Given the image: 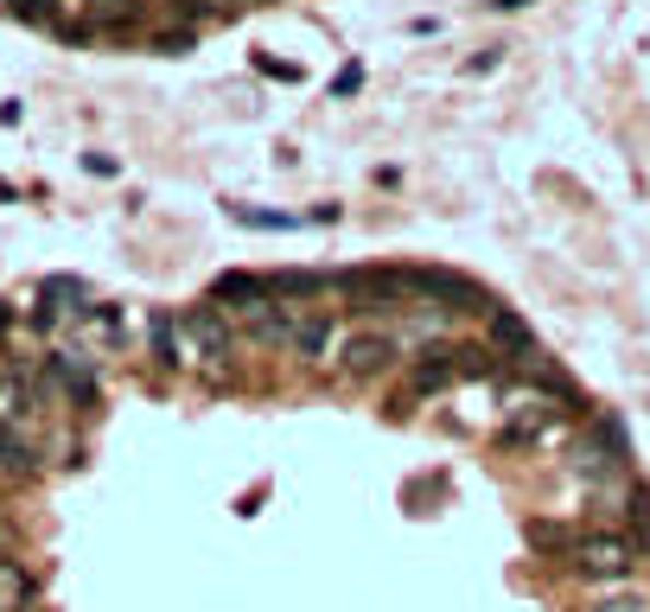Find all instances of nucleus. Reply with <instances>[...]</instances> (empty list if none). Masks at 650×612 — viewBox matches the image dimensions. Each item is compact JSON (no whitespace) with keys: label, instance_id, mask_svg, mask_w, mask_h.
Returning <instances> with one entry per match:
<instances>
[{"label":"nucleus","instance_id":"f257e3e1","mask_svg":"<svg viewBox=\"0 0 650 612\" xmlns=\"http://www.w3.org/2000/svg\"><path fill=\"white\" fill-rule=\"evenodd\" d=\"M574 568L587 580H631L638 549H631V536H618V530H593V536L574 542Z\"/></svg>","mask_w":650,"mask_h":612},{"label":"nucleus","instance_id":"f03ea898","mask_svg":"<svg viewBox=\"0 0 650 612\" xmlns=\"http://www.w3.org/2000/svg\"><path fill=\"white\" fill-rule=\"evenodd\" d=\"M408 288H415V307H421V300H440V307H453V313H491V300L472 288L466 275H453V268H408Z\"/></svg>","mask_w":650,"mask_h":612},{"label":"nucleus","instance_id":"7ed1b4c3","mask_svg":"<svg viewBox=\"0 0 650 612\" xmlns=\"http://www.w3.org/2000/svg\"><path fill=\"white\" fill-rule=\"evenodd\" d=\"M179 332L191 338V351H198L205 363H223V358H230V325H223V307H217V300L191 307V313L179 320Z\"/></svg>","mask_w":650,"mask_h":612},{"label":"nucleus","instance_id":"20e7f679","mask_svg":"<svg viewBox=\"0 0 650 612\" xmlns=\"http://www.w3.org/2000/svg\"><path fill=\"white\" fill-rule=\"evenodd\" d=\"M338 363H345V377H383L396 363V338L390 332H351L338 345Z\"/></svg>","mask_w":650,"mask_h":612},{"label":"nucleus","instance_id":"39448f33","mask_svg":"<svg viewBox=\"0 0 650 612\" xmlns=\"http://www.w3.org/2000/svg\"><path fill=\"white\" fill-rule=\"evenodd\" d=\"M325 338H332L325 313H306V307H281V345H293L300 358H320Z\"/></svg>","mask_w":650,"mask_h":612},{"label":"nucleus","instance_id":"423d86ee","mask_svg":"<svg viewBox=\"0 0 650 612\" xmlns=\"http://www.w3.org/2000/svg\"><path fill=\"white\" fill-rule=\"evenodd\" d=\"M147 20V0H90V33H135Z\"/></svg>","mask_w":650,"mask_h":612},{"label":"nucleus","instance_id":"0eeeda50","mask_svg":"<svg viewBox=\"0 0 650 612\" xmlns=\"http://www.w3.org/2000/svg\"><path fill=\"white\" fill-rule=\"evenodd\" d=\"M446 383H460L453 351H428V358L415 363V377H408V396H433V390H446ZM408 396H402V402H408Z\"/></svg>","mask_w":650,"mask_h":612},{"label":"nucleus","instance_id":"6e6552de","mask_svg":"<svg viewBox=\"0 0 650 612\" xmlns=\"http://www.w3.org/2000/svg\"><path fill=\"white\" fill-rule=\"evenodd\" d=\"M51 377H58V383L71 390L77 408H90V402H96V370H90V363H77V358H51Z\"/></svg>","mask_w":650,"mask_h":612},{"label":"nucleus","instance_id":"1a4fd4ad","mask_svg":"<svg viewBox=\"0 0 650 612\" xmlns=\"http://www.w3.org/2000/svg\"><path fill=\"white\" fill-rule=\"evenodd\" d=\"M33 607V575L20 562H0V612H26Z\"/></svg>","mask_w":650,"mask_h":612},{"label":"nucleus","instance_id":"9d476101","mask_svg":"<svg viewBox=\"0 0 650 612\" xmlns=\"http://www.w3.org/2000/svg\"><path fill=\"white\" fill-rule=\"evenodd\" d=\"M485 320H491V338H498L504 351H530V325L516 320V313H498V307H491Z\"/></svg>","mask_w":650,"mask_h":612},{"label":"nucleus","instance_id":"9b49d317","mask_svg":"<svg viewBox=\"0 0 650 612\" xmlns=\"http://www.w3.org/2000/svg\"><path fill=\"white\" fill-rule=\"evenodd\" d=\"M20 415H26V383L7 370V377H0V428H13Z\"/></svg>","mask_w":650,"mask_h":612},{"label":"nucleus","instance_id":"f8f14e48","mask_svg":"<svg viewBox=\"0 0 650 612\" xmlns=\"http://www.w3.org/2000/svg\"><path fill=\"white\" fill-rule=\"evenodd\" d=\"M0 466H7V472H20V478L33 472V447H26V440H20L13 428H0Z\"/></svg>","mask_w":650,"mask_h":612},{"label":"nucleus","instance_id":"ddd939ff","mask_svg":"<svg viewBox=\"0 0 650 612\" xmlns=\"http://www.w3.org/2000/svg\"><path fill=\"white\" fill-rule=\"evenodd\" d=\"M147 332H153V351H160V363H185L179 345H173V332H179V325L166 320V313H153V320H147Z\"/></svg>","mask_w":650,"mask_h":612},{"label":"nucleus","instance_id":"4468645a","mask_svg":"<svg viewBox=\"0 0 650 612\" xmlns=\"http://www.w3.org/2000/svg\"><path fill=\"white\" fill-rule=\"evenodd\" d=\"M313 288H320V281H313V275H300V268H288V275H275V281H268V293H288V300H306Z\"/></svg>","mask_w":650,"mask_h":612},{"label":"nucleus","instance_id":"2eb2a0df","mask_svg":"<svg viewBox=\"0 0 650 612\" xmlns=\"http://www.w3.org/2000/svg\"><path fill=\"white\" fill-rule=\"evenodd\" d=\"M160 13H166V20H179L185 33H191V26L205 20V0H160Z\"/></svg>","mask_w":650,"mask_h":612},{"label":"nucleus","instance_id":"dca6fc26","mask_svg":"<svg viewBox=\"0 0 650 612\" xmlns=\"http://www.w3.org/2000/svg\"><path fill=\"white\" fill-rule=\"evenodd\" d=\"M453 363H460V377H491V370H498V358L478 351V345H472V351H453Z\"/></svg>","mask_w":650,"mask_h":612},{"label":"nucleus","instance_id":"f3484780","mask_svg":"<svg viewBox=\"0 0 650 612\" xmlns=\"http://www.w3.org/2000/svg\"><path fill=\"white\" fill-rule=\"evenodd\" d=\"M530 542H536V549H574L580 536H568L561 523H530Z\"/></svg>","mask_w":650,"mask_h":612},{"label":"nucleus","instance_id":"a211bd4d","mask_svg":"<svg viewBox=\"0 0 650 612\" xmlns=\"http://www.w3.org/2000/svg\"><path fill=\"white\" fill-rule=\"evenodd\" d=\"M587 612H650L645 593H613V600H600V607H587Z\"/></svg>","mask_w":650,"mask_h":612},{"label":"nucleus","instance_id":"6ab92c4d","mask_svg":"<svg viewBox=\"0 0 650 612\" xmlns=\"http://www.w3.org/2000/svg\"><path fill=\"white\" fill-rule=\"evenodd\" d=\"M358 83H363V71H358V65H345V71L332 77V96H351V90H358Z\"/></svg>","mask_w":650,"mask_h":612},{"label":"nucleus","instance_id":"aec40b11","mask_svg":"<svg viewBox=\"0 0 650 612\" xmlns=\"http://www.w3.org/2000/svg\"><path fill=\"white\" fill-rule=\"evenodd\" d=\"M255 65H262L268 77H281V83H293V77H300V65H275V58H255Z\"/></svg>","mask_w":650,"mask_h":612},{"label":"nucleus","instance_id":"412c9836","mask_svg":"<svg viewBox=\"0 0 650 612\" xmlns=\"http://www.w3.org/2000/svg\"><path fill=\"white\" fill-rule=\"evenodd\" d=\"M491 7H498V13H510V7H530V0H491Z\"/></svg>","mask_w":650,"mask_h":612},{"label":"nucleus","instance_id":"4be33fe9","mask_svg":"<svg viewBox=\"0 0 650 612\" xmlns=\"http://www.w3.org/2000/svg\"><path fill=\"white\" fill-rule=\"evenodd\" d=\"M223 7H249V0H223Z\"/></svg>","mask_w":650,"mask_h":612}]
</instances>
